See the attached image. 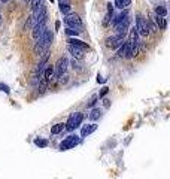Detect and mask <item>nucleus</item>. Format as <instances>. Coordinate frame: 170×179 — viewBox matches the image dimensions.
Instances as JSON below:
<instances>
[{
	"mask_svg": "<svg viewBox=\"0 0 170 179\" xmlns=\"http://www.w3.org/2000/svg\"><path fill=\"white\" fill-rule=\"evenodd\" d=\"M136 32L139 36H148L149 35V22L142 14L136 15Z\"/></svg>",
	"mask_w": 170,
	"mask_h": 179,
	"instance_id": "obj_1",
	"label": "nucleus"
},
{
	"mask_svg": "<svg viewBox=\"0 0 170 179\" xmlns=\"http://www.w3.org/2000/svg\"><path fill=\"white\" fill-rule=\"evenodd\" d=\"M84 121V113L82 112H75V113H72L70 117H69L67 123L64 124V127L67 128V130H75V128H78L81 123Z\"/></svg>",
	"mask_w": 170,
	"mask_h": 179,
	"instance_id": "obj_2",
	"label": "nucleus"
},
{
	"mask_svg": "<svg viewBox=\"0 0 170 179\" xmlns=\"http://www.w3.org/2000/svg\"><path fill=\"white\" fill-rule=\"evenodd\" d=\"M46 14H48V9L46 6L42 3L39 8H36L33 11V15H32V19H33V24H39V22H45L46 21Z\"/></svg>",
	"mask_w": 170,
	"mask_h": 179,
	"instance_id": "obj_3",
	"label": "nucleus"
},
{
	"mask_svg": "<svg viewBox=\"0 0 170 179\" xmlns=\"http://www.w3.org/2000/svg\"><path fill=\"white\" fill-rule=\"evenodd\" d=\"M64 22H66V25H67L69 29H75V30H82V21H81V18L78 17L76 14H69L64 17Z\"/></svg>",
	"mask_w": 170,
	"mask_h": 179,
	"instance_id": "obj_4",
	"label": "nucleus"
},
{
	"mask_svg": "<svg viewBox=\"0 0 170 179\" xmlns=\"http://www.w3.org/2000/svg\"><path fill=\"white\" fill-rule=\"evenodd\" d=\"M79 142H81V137L79 136L70 134V136H67L63 142L60 143V151H69V149L75 148L76 145H79Z\"/></svg>",
	"mask_w": 170,
	"mask_h": 179,
	"instance_id": "obj_5",
	"label": "nucleus"
},
{
	"mask_svg": "<svg viewBox=\"0 0 170 179\" xmlns=\"http://www.w3.org/2000/svg\"><path fill=\"white\" fill-rule=\"evenodd\" d=\"M130 17H125L122 21H119L118 24L115 25V30H117V36H121V37H124V36L127 35V32H128V27H130Z\"/></svg>",
	"mask_w": 170,
	"mask_h": 179,
	"instance_id": "obj_6",
	"label": "nucleus"
},
{
	"mask_svg": "<svg viewBox=\"0 0 170 179\" xmlns=\"http://www.w3.org/2000/svg\"><path fill=\"white\" fill-rule=\"evenodd\" d=\"M67 58H64V57H61L58 61H57V64H55V69H54V73H55V76L57 78H60V76H63L64 75V72L67 69Z\"/></svg>",
	"mask_w": 170,
	"mask_h": 179,
	"instance_id": "obj_7",
	"label": "nucleus"
},
{
	"mask_svg": "<svg viewBox=\"0 0 170 179\" xmlns=\"http://www.w3.org/2000/svg\"><path fill=\"white\" fill-rule=\"evenodd\" d=\"M45 30H46V24L45 22L36 24V25H33V29H32V37H33L34 40H39L42 37V35L45 33Z\"/></svg>",
	"mask_w": 170,
	"mask_h": 179,
	"instance_id": "obj_8",
	"label": "nucleus"
},
{
	"mask_svg": "<svg viewBox=\"0 0 170 179\" xmlns=\"http://www.w3.org/2000/svg\"><path fill=\"white\" fill-rule=\"evenodd\" d=\"M69 45H72V46H76V48H79V49H90V46L82 42V40H79V39H76V37H70L69 39Z\"/></svg>",
	"mask_w": 170,
	"mask_h": 179,
	"instance_id": "obj_9",
	"label": "nucleus"
},
{
	"mask_svg": "<svg viewBox=\"0 0 170 179\" xmlns=\"http://www.w3.org/2000/svg\"><path fill=\"white\" fill-rule=\"evenodd\" d=\"M97 130V124H87L85 127H82V130H81V137H87V136H90L91 133H94Z\"/></svg>",
	"mask_w": 170,
	"mask_h": 179,
	"instance_id": "obj_10",
	"label": "nucleus"
},
{
	"mask_svg": "<svg viewBox=\"0 0 170 179\" xmlns=\"http://www.w3.org/2000/svg\"><path fill=\"white\" fill-rule=\"evenodd\" d=\"M67 51L72 54V55H73V58H76V60H82V58H84V51H82V49H79V48H76V46L69 45Z\"/></svg>",
	"mask_w": 170,
	"mask_h": 179,
	"instance_id": "obj_11",
	"label": "nucleus"
},
{
	"mask_svg": "<svg viewBox=\"0 0 170 179\" xmlns=\"http://www.w3.org/2000/svg\"><path fill=\"white\" fill-rule=\"evenodd\" d=\"M122 40H124V37H121V36H112V37H109L107 39V46H110V48H117L119 45H122Z\"/></svg>",
	"mask_w": 170,
	"mask_h": 179,
	"instance_id": "obj_12",
	"label": "nucleus"
},
{
	"mask_svg": "<svg viewBox=\"0 0 170 179\" xmlns=\"http://www.w3.org/2000/svg\"><path fill=\"white\" fill-rule=\"evenodd\" d=\"M60 11L64 15L70 14V0H60Z\"/></svg>",
	"mask_w": 170,
	"mask_h": 179,
	"instance_id": "obj_13",
	"label": "nucleus"
},
{
	"mask_svg": "<svg viewBox=\"0 0 170 179\" xmlns=\"http://www.w3.org/2000/svg\"><path fill=\"white\" fill-rule=\"evenodd\" d=\"M155 22H157V25H158L160 30H166V29H167V21H166V18L155 17Z\"/></svg>",
	"mask_w": 170,
	"mask_h": 179,
	"instance_id": "obj_14",
	"label": "nucleus"
},
{
	"mask_svg": "<svg viewBox=\"0 0 170 179\" xmlns=\"http://www.w3.org/2000/svg\"><path fill=\"white\" fill-rule=\"evenodd\" d=\"M122 57L124 58H131L133 57V49H131V46H130L128 42H124V55Z\"/></svg>",
	"mask_w": 170,
	"mask_h": 179,
	"instance_id": "obj_15",
	"label": "nucleus"
},
{
	"mask_svg": "<svg viewBox=\"0 0 170 179\" xmlns=\"http://www.w3.org/2000/svg\"><path fill=\"white\" fill-rule=\"evenodd\" d=\"M155 14H157V17H166L167 15V9L163 6V5H157L155 6Z\"/></svg>",
	"mask_w": 170,
	"mask_h": 179,
	"instance_id": "obj_16",
	"label": "nucleus"
},
{
	"mask_svg": "<svg viewBox=\"0 0 170 179\" xmlns=\"http://www.w3.org/2000/svg\"><path fill=\"white\" fill-rule=\"evenodd\" d=\"M52 75H54V67H52V66H48V67H46V70H45V75H43L45 82H48V81L54 79V78H52Z\"/></svg>",
	"mask_w": 170,
	"mask_h": 179,
	"instance_id": "obj_17",
	"label": "nucleus"
},
{
	"mask_svg": "<svg viewBox=\"0 0 170 179\" xmlns=\"http://www.w3.org/2000/svg\"><path fill=\"white\" fill-rule=\"evenodd\" d=\"M100 117H102V110H100L99 107H94V109L91 110V113H90V120H93V121L99 120Z\"/></svg>",
	"mask_w": 170,
	"mask_h": 179,
	"instance_id": "obj_18",
	"label": "nucleus"
},
{
	"mask_svg": "<svg viewBox=\"0 0 170 179\" xmlns=\"http://www.w3.org/2000/svg\"><path fill=\"white\" fill-rule=\"evenodd\" d=\"M64 128H66V127H64L63 123H58V124H55V125H52L51 127V133L52 134H58V133H61Z\"/></svg>",
	"mask_w": 170,
	"mask_h": 179,
	"instance_id": "obj_19",
	"label": "nucleus"
},
{
	"mask_svg": "<svg viewBox=\"0 0 170 179\" xmlns=\"http://www.w3.org/2000/svg\"><path fill=\"white\" fill-rule=\"evenodd\" d=\"M131 0H115V6L119 9H125L127 6H130Z\"/></svg>",
	"mask_w": 170,
	"mask_h": 179,
	"instance_id": "obj_20",
	"label": "nucleus"
},
{
	"mask_svg": "<svg viewBox=\"0 0 170 179\" xmlns=\"http://www.w3.org/2000/svg\"><path fill=\"white\" fill-rule=\"evenodd\" d=\"M34 145H36V146H39V148H46V146H48V140H46V139L39 137V139H34Z\"/></svg>",
	"mask_w": 170,
	"mask_h": 179,
	"instance_id": "obj_21",
	"label": "nucleus"
},
{
	"mask_svg": "<svg viewBox=\"0 0 170 179\" xmlns=\"http://www.w3.org/2000/svg\"><path fill=\"white\" fill-rule=\"evenodd\" d=\"M125 17H128V11H124V12H121L119 15H117V17H115V19H114V24L117 25L119 21H122V19H124Z\"/></svg>",
	"mask_w": 170,
	"mask_h": 179,
	"instance_id": "obj_22",
	"label": "nucleus"
},
{
	"mask_svg": "<svg viewBox=\"0 0 170 179\" xmlns=\"http://www.w3.org/2000/svg\"><path fill=\"white\" fill-rule=\"evenodd\" d=\"M29 3H30V8H32V9L34 11L36 8H39V6L42 5V0H30Z\"/></svg>",
	"mask_w": 170,
	"mask_h": 179,
	"instance_id": "obj_23",
	"label": "nucleus"
},
{
	"mask_svg": "<svg viewBox=\"0 0 170 179\" xmlns=\"http://www.w3.org/2000/svg\"><path fill=\"white\" fill-rule=\"evenodd\" d=\"M66 33H67L69 36H78L79 35V33H81V32H79V30H75V29H66Z\"/></svg>",
	"mask_w": 170,
	"mask_h": 179,
	"instance_id": "obj_24",
	"label": "nucleus"
},
{
	"mask_svg": "<svg viewBox=\"0 0 170 179\" xmlns=\"http://www.w3.org/2000/svg\"><path fill=\"white\" fill-rule=\"evenodd\" d=\"M72 67H73V69H76V70H81V64H79L75 58L72 60Z\"/></svg>",
	"mask_w": 170,
	"mask_h": 179,
	"instance_id": "obj_25",
	"label": "nucleus"
},
{
	"mask_svg": "<svg viewBox=\"0 0 170 179\" xmlns=\"http://www.w3.org/2000/svg\"><path fill=\"white\" fill-rule=\"evenodd\" d=\"M0 91H5V93H9V87L5 85V84H0Z\"/></svg>",
	"mask_w": 170,
	"mask_h": 179,
	"instance_id": "obj_26",
	"label": "nucleus"
},
{
	"mask_svg": "<svg viewBox=\"0 0 170 179\" xmlns=\"http://www.w3.org/2000/svg\"><path fill=\"white\" fill-rule=\"evenodd\" d=\"M96 102H97V96H93V99L90 100V103H88V106H93V105H96Z\"/></svg>",
	"mask_w": 170,
	"mask_h": 179,
	"instance_id": "obj_27",
	"label": "nucleus"
},
{
	"mask_svg": "<svg viewBox=\"0 0 170 179\" xmlns=\"http://www.w3.org/2000/svg\"><path fill=\"white\" fill-rule=\"evenodd\" d=\"M118 55H119V57H122V55H124V43H122V45H119V49H118Z\"/></svg>",
	"mask_w": 170,
	"mask_h": 179,
	"instance_id": "obj_28",
	"label": "nucleus"
},
{
	"mask_svg": "<svg viewBox=\"0 0 170 179\" xmlns=\"http://www.w3.org/2000/svg\"><path fill=\"white\" fill-rule=\"evenodd\" d=\"M107 91H109V88H106V87H104V88L102 90V93H100V97H103L104 94H107Z\"/></svg>",
	"mask_w": 170,
	"mask_h": 179,
	"instance_id": "obj_29",
	"label": "nucleus"
},
{
	"mask_svg": "<svg viewBox=\"0 0 170 179\" xmlns=\"http://www.w3.org/2000/svg\"><path fill=\"white\" fill-rule=\"evenodd\" d=\"M60 25H61V24H60V21H57V22H55V29L58 30V29H60Z\"/></svg>",
	"mask_w": 170,
	"mask_h": 179,
	"instance_id": "obj_30",
	"label": "nucleus"
},
{
	"mask_svg": "<svg viewBox=\"0 0 170 179\" xmlns=\"http://www.w3.org/2000/svg\"><path fill=\"white\" fill-rule=\"evenodd\" d=\"M2 2H3V3H6V2H9V0H2Z\"/></svg>",
	"mask_w": 170,
	"mask_h": 179,
	"instance_id": "obj_31",
	"label": "nucleus"
},
{
	"mask_svg": "<svg viewBox=\"0 0 170 179\" xmlns=\"http://www.w3.org/2000/svg\"><path fill=\"white\" fill-rule=\"evenodd\" d=\"M24 2H30V0H24Z\"/></svg>",
	"mask_w": 170,
	"mask_h": 179,
	"instance_id": "obj_32",
	"label": "nucleus"
},
{
	"mask_svg": "<svg viewBox=\"0 0 170 179\" xmlns=\"http://www.w3.org/2000/svg\"><path fill=\"white\" fill-rule=\"evenodd\" d=\"M0 21H2V15H0Z\"/></svg>",
	"mask_w": 170,
	"mask_h": 179,
	"instance_id": "obj_33",
	"label": "nucleus"
},
{
	"mask_svg": "<svg viewBox=\"0 0 170 179\" xmlns=\"http://www.w3.org/2000/svg\"><path fill=\"white\" fill-rule=\"evenodd\" d=\"M151 2H154V0H151Z\"/></svg>",
	"mask_w": 170,
	"mask_h": 179,
	"instance_id": "obj_34",
	"label": "nucleus"
}]
</instances>
